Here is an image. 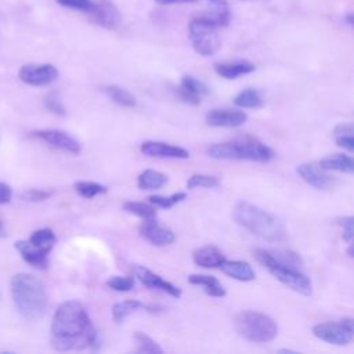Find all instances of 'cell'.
I'll list each match as a JSON object with an SVG mask.
<instances>
[{
	"instance_id": "6da1fadb",
	"label": "cell",
	"mask_w": 354,
	"mask_h": 354,
	"mask_svg": "<svg viewBox=\"0 0 354 354\" xmlns=\"http://www.w3.org/2000/svg\"><path fill=\"white\" fill-rule=\"evenodd\" d=\"M50 340L58 351L97 348V330L80 301L66 300L57 307L51 321Z\"/></svg>"
},
{
	"instance_id": "7a4b0ae2",
	"label": "cell",
	"mask_w": 354,
	"mask_h": 354,
	"mask_svg": "<svg viewBox=\"0 0 354 354\" xmlns=\"http://www.w3.org/2000/svg\"><path fill=\"white\" fill-rule=\"evenodd\" d=\"M253 256L281 283L300 295H311V281L300 268L303 263L299 254L290 250L256 249Z\"/></svg>"
},
{
	"instance_id": "3957f363",
	"label": "cell",
	"mask_w": 354,
	"mask_h": 354,
	"mask_svg": "<svg viewBox=\"0 0 354 354\" xmlns=\"http://www.w3.org/2000/svg\"><path fill=\"white\" fill-rule=\"evenodd\" d=\"M11 297L18 313L26 319L41 318L48 307L43 282L32 274L19 272L11 278Z\"/></svg>"
},
{
	"instance_id": "277c9868",
	"label": "cell",
	"mask_w": 354,
	"mask_h": 354,
	"mask_svg": "<svg viewBox=\"0 0 354 354\" xmlns=\"http://www.w3.org/2000/svg\"><path fill=\"white\" fill-rule=\"evenodd\" d=\"M232 217L241 227L261 239L279 242L286 238V230L281 220L250 202H236L232 209Z\"/></svg>"
},
{
	"instance_id": "5b68a950",
	"label": "cell",
	"mask_w": 354,
	"mask_h": 354,
	"mask_svg": "<svg viewBox=\"0 0 354 354\" xmlns=\"http://www.w3.org/2000/svg\"><path fill=\"white\" fill-rule=\"evenodd\" d=\"M214 159H235L252 162H268L274 158V151L254 137H239L231 141L217 142L206 149Z\"/></svg>"
},
{
	"instance_id": "8992f818",
	"label": "cell",
	"mask_w": 354,
	"mask_h": 354,
	"mask_svg": "<svg viewBox=\"0 0 354 354\" xmlns=\"http://www.w3.org/2000/svg\"><path fill=\"white\" fill-rule=\"evenodd\" d=\"M234 325L239 336L253 343L271 342L278 333V325L270 315L253 310L239 313Z\"/></svg>"
},
{
	"instance_id": "52a82bcc",
	"label": "cell",
	"mask_w": 354,
	"mask_h": 354,
	"mask_svg": "<svg viewBox=\"0 0 354 354\" xmlns=\"http://www.w3.org/2000/svg\"><path fill=\"white\" fill-rule=\"evenodd\" d=\"M188 39L195 53L202 57H210L221 46L220 26L205 15L194 17L188 24Z\"/></svg>"
},
{
	"instance_id": "ba28073f",
	"label": "cell",
	"mask_w": 354,
	"mask_h": 354,
	"mask_svg": "<svg viewBox=\"0 0 354 354\" xmlns=\"http://www.w3.org/2000/svg\"><path fill=\"white\" fill-rule=\"evenodd\" d=\"M313 335L329 344L346 346L353 342L354 337V326L353 318H343L340 322L326 321L319 322L313 326Z\"/></svg>"
},
{
	"instance_id": "9c48e42d",
	"label": "cell",
	"mask_w": 354,
	"mask_h": 354,
	"mask_svg": "<svg viewBox=\"0 0 354 354\" xmlns=\"http://www.w3.org/2000/svg\"><path fill=\"white\" fill-rule=\"evenodd\" d=\"M29 137L37 138L46 144H48L53 148H57L62 152L71 153V155H79L82 151V147L77 140H75L68 133L58 130V129H40L33 130L29 133Z\"/></svg>"
},
{
	"instance_id": "30bf717a",
	"label": "cell",
	"mask_w": 354,
	"mask_h": 354,
	"mask_svg": "<svg viewBox=\"0 0 354 354\" xmlns=\"http://www.w3.org/2000/svg\"><path fill=\"white\" fill-rule=\"evenodd\" d=\"M59 76L58 69L53 64H25L18 72V77L28 86H47Z\"/></svg>"
},
{
	"instance_id": "8fae6325",
	"label": "cell",
	"mask_w": 354,
	"mask_h": 354,
	"mask_svg": "<svg viewBox=\"0 0 354 354\" xmlns=\"http://www.w3.org/2000/svg\"><path fill=\"white\" fill-rule=\"evenodd\" d=\"M87 18L93 24L111 30L118 29L122 24V14L111 0H94Z\"/></svg>"
},
{
	"instance_id": "7c38bea8",
	"label": "cell",
	"mask_w": 354,
	"mask_h": 354,
	"mask_svg": "<svg viewBox=\"0 0 354 354\" xmlns=\"http://www.w3.org/2000/svg\"><path fill=\"white\" fill-rule=\"evenodd\" d=\"M133 274L148 289L162 290V292H165V293H167V295H170L171 297H176V299H178L183 293L178 286H176L174 283L163 279L160 275L152 272L151 270H148L144 266H134L133 267Z\"/></svg>"
},
{
	"instance_id": "4fadbf2b",
	"label": "cell",
	"mask_w": 354,
	"mask_h": 354,
	"mask_svg": "<svg viewBox=\"0 0 354 354\" xmlns=\"http://www.w3.org/2000/svg\"><path fill=\"white\" fill-rule=\"evenodd\" d=\"M138 231L144 239H147L149 243L155 246H166L173 243L176 239L174 232L170 228L160 225L153 217L142 218Z\"/></svg>"
},
{
	"instance_id": "5bb4252c",
	"label": "cell",
	"mask_w": 354,
	"mask_h": 354,
	"mask_svg": "<svg viewBox=\"0 0 354 354\" xmlns=\"http://www.w3.org/2000/svg\"><path fill=\"white\" fill-rule=\"evenodd\" d=\"M248 120V115L239 109H212L206 113L205 122L212 127H238Z\"/></svg>"
},
{
	"instance_id": "9a60e30c",
	"label": "cell",
	"mask_w": 354,
	"mask_h": 354,
	"mask_svg": "<svg viewBox=\"0 0 354 354\" xmlns=\"http://www.w3.org/2000/svg\"><path fill=\"white\" fill-rule=\"evenodd\" d=\"M141 153L151 158H169V159H188L189 152L177 145H171L162 141H144L140 145Z\"/></svg>"
},
{
	"instance_id": "2e32d148",
	"label": "cell",
	"mask_w": 354,
	"mask_h": 354,
	"mask_svg": "<svg viewBox=\"0 0 354 354\" xmlns=\"http://www.w3.org/2000/svg\"><path fill=\"white\" fill-rule=\"evenodd\" d=\"M207 93H209L207 86L191 75L183 76L181 83L177 87L178 98L191 105H199L202 101V97L206 95Z\"/></svg>"
},
{
	"instance_id": "e0dca14e",
	"label": "cell",
	"mask_w": 354,
	"mask_h": 354,
	"mask_svg": "<svg viewBox=\"0 0 354 354\" xmlns=\"http://www.w3.org/2000/svg\"><path fill=\"white\" fill-rule=\"evenodd\" d=\"M296 171L303 181H306L308 185L317 189H326L333 184L332 177L319 165L301 163L297 166Z\"/></svg>"
},
{
	"instance_id": "ac0fdd59",
	"label": "cell",
	"mask_w": 354,
	"mask_h": 354,
	"mask_svg": "<svg viewBox=\"0 0 354 354\" xmlns=\"http://www.w3.org/2000/svg\"><path fill=\"white\" fill-rule=\"evenodd\" d=\"M138 310H145L148 313H159L162 311L163 308L160 306H156V304H144L141 303L140 300H133V299H129V300H122V301H118L112 306V318L115 322H123L131 313L134 311H138Z\"/></svg>"
},
{
	"instance_id": "d6986e66",
	"label": "cell",
	"mask_w": 354,
	"mask_h": 354,
	"mask_svg": "<svg viewBox=\"0 0 354 354\" xmlns=\"http://www.w3.org/2000/svg\"><path fill=\"white\" fill-rule=\"evenodd\" d=\"M14 248L19 252L25 263L37 270H46L48 267V254L39 250L29 241H17Z\"/></svg>"
},
{
	"instance_id": "ffe728a7",
	"label": "cell",
	"mask_w": 354,
	"mask_h": 354,
	"mask_svg": "<svg viewBox=\"0 0 354 354\" xmlns=\"http://www.w3.org/2000/svg\"><path fill=\"white\" fill-rule=\"evenodd\" d=\"M256 69V65L248 59H236V61H227V62H217L214 64V71L218 76L224 79H236L239 76L252 73Z\"/></svg>"
},
{
	"instance_id": "44dd1931",
	"label": "cell",
	"mask_w": 354,
	"mask_h": 354,
	"mask_svg": "<svg viewBox=\"0 0 354 354\" xmlns=\"http://www.w3.org/2000/svg\"><path fill=\"white\" fill-rule=\"evenodd\" d=\"M192 259L196 266L203 268H218L220 264L225 260L223 252L212 245L196 249L192 253Z\"/></svg>"
},
{
	"instance_id": "7402d4cb",
	"label": "cell",
	"mask_w": 354,
	"mask_h": 354,
	"mask_svg": "<svg viewBox=\"0 0 354 354\" xmlns=\"http://www.w3.org/2000/svg\"><path fill=\"white\" fill-rule=\"evenodd\" d=\"M224 274H227L228 277L236 279V281H242V282H249L253 281L256 278V274L252 268V266L246 261H241V260H224L220 267H218Z\"/></svg>"
},
{
	"instance_id": "603a6c76",
	"label": "cell",
	"mask_w": 354,
	"mask_h": 354,
	"mask_svg": "<svg viewBox=\"0 0 354 354\" xmlns=\"http://www.w3.org/2000/svg\"><path fill=\"white\" fill-rule=\"evenodd\" d=\"M203 1L206 6V10L201 15L207 17L209 19L216 22L220 28H224L230 24L231 12L225 0H203Z\"/></svg>"
},
{
	"instance_id": "cb8c5ba5",
	"label": "cell",
	"mask_w": 354,
	"mask_h": 354,
	"mask_svg": "<svg viewBox=\"0 0 354 354\" xmlns=\"http://www.w3.org/2000/svg\"><path fill=\"white\" fill-rule=\"evenodd\" d=\"M188 282L192 285L202 286L203 290L206 292V295H209L212 297H224L225 296L224 286L213 275L191 274V275H188Z\"/></svg>"
},
{
	"instance_id": "d4e9b609",
	"label": "cell",
	"mask_w": 354,
	"mask_h": 354,
	"mask_svg": "<svg viewBox=\"0 0 354 354\" xmlns=\"http://www.w3.org/2000/svg\"><path fill=\"white\" fill-rule=\"evenodd\" d=\"M324 170H335V171H342V173H348L351 174L354 171V160L351 156L344 155V153H335L329 155L318 163Z\"/></svg>"
},
{
	"instance_id": "484cf974",
	"label": "cell",
	"mask_w": 354,
	"mask_h": 354,
	"mask_svg": "<svg viewBox=\"0 0 354 354\" xmlns=\"http://www.w3.org/2000/svg\"><path fill=\"white\" fill-rule=\"evenodd\" d=\"M167 176L158 170L147 169L137 177V185L141 189H159L167 183Z\"/></svg>"
},
{
	"instance_id": "4316f807",
	"label": "cell",
	"mask_w": 354,
	"mask_h": 354,
	"mask_svg": "<svg viewBox=\"0 0 354 354\" xmlns=\"http://www.w3.org/2000/svg\"><path fill=\"white\" fill-rule=\"evenodd\" d=\"M101 88L118 105L131 108V106H136V104H137L136 97L130 91H127L126 88H123L120 86L106 84V86H102Z\"/></svg>"
},
{
	"instance_id": "83f0119b",
	"label": "cell",
	"mask_w": 354,
	"mask_h": 354,
	"mask_svg": "<svg viewBox=\"0 0 354 354\" xmlns=\"http://www.w3.org/2000/svg\"><path fill=\"white\" fill-rule=\"evenodd\" d=\"M33 246H36L39 250L44 252V253H50L57 242V236L54 234L53 230L50 228H40L33 231V234L30 235V238L28 239Z\"/></svg>"
},
{
	"instance_id": "f1b7e54d",
	"label": "cell",
	"mask_w": 354,
	"mask_h": 354,
	"mask_svg": "<svg viewBox=\"0 0 354 354\" xmlns=\"http://www.w3.org/2000/svg\"><path fill=\"white\" fill-rule=\"evenodd\" d=\"M354 127L353 123H340L333 129V137H335V142L347 149L348 152L354 151Z\"/></svg>"
},
{
	"instance_id": "f546056e",
	"label": "cell",
	"mask_w": 354,
	"mask_h": 354,
	"mask_svg": "<svg viewBox=\"0 0 354 354\" xmlns=\"http://www.w3.org/2000/svg\"><path fill=\"white\" fill-rule=\"evenodd\" d=\"M234 104L241 108H259L263 104V98L257 90L245 88L235 95Z\"/></svg>"
},
{
	"instance_id": "4dcf8cb0",
	"label": "cell",
	"mask_w": 354,
	"mask_h": 354,
	"mask_svg": "<svg viewBox=\"0 0 354 354\" xmlns=\"http://www.w3.org/2000/svg\"><path fill=\"white\" fill-rule=\"evenodd\" d=\"M73 188L77 195H80L82 198H86V199H93L97 195L106 192L105 185L94 183V181H76L73 184Z\"/></svg>"
},
{
	"instance_id": "1f68e13d",
	"label": "cell",
	"mask_w": 354,
	"mask_h": 354,
	"mask_svg": "<svg viewBox=\"0 0 354 354\" xmlns=\"http://www.w3.org/2000/svg\"><path fill=\"white\" fill-rule=\"evenodd\" d=\"M123 209L127 213H131L134 216H138L141 218H149L156 216V206L152 203H144V202H136V201H127L123 203Z\"/></svg>"
},
{
	"instance_id": "d6a6232c",
	"label": "cell",
	"mask_w": 354,
	"mask_h": 354,
	"mask_svg": "<svg viewBox=\"0 0 354 354\" xmlns=\"http://www.w3.org/2000/svg\"><path fill=\"white\" fill-rule=\"evenodd\" d=\"M134 340L137 343L136 353H149V354H162L163 353V348L144 332H136Z\"/></svg>"
},
{
	"instance_id": "836d02e7",
	"label": "cell",
	"mask_w": 354,
	"mask_h": 354,
	"mask_svg": "<svg viewBox=\"0 0 354 354\" xmlns=\"http://www.w3.org/2000/svg\"><path fill=\"white\" fill-rule=\"evenodd\" d=\"M220 185V180L214 176L210 174H201L195 173L192 174L188 181H187V188L194 189V188H216Z\"/></svg>"
},
{
	"instance_id": "e575fe53",
	"label": "cell",
	"mask_w": 354,
	"mask_h": 354,
	"mask_svg": "<svg viewBox=\"0 0 354 354\" xmlns=\"http://www.w3.org/2000/svg\"><path fill=\"white\" fill-rule=\"evenodd\" d=\"M185 198H187L185 192H176V194H171V195H167V196H165V195H149L148 202L152 203L153 206H159V207H163V209H170L174 205L183 202Z\"/></svg>"
},
{
	"instance_id": "d590c367",
	"label": "cell",
	"mask_w": 354,
	"mask_h": 354,
	"mask_svg": "<svg viewBox=\"0 0 354 354\" xmlns=\"http://www.w3.org/2000/svg\"><path fill=\"white\" fill-rule=\"evenodd\" d=\"M105 285L116 292H129L134 288L136 282H134V277H111L109 279H106Z\"/></svg>"
},
{
	"instance_id": "8d00e7d4",
	"label": "cell",
	"mask_w": 354,
	"mask_h": 354,
	"mask_svg": "<svg viewBox=\"0 0 354 354\" xmlns=\"http://www.w3.org/2000/svg\"><path fill=\"white\" fill-rule=\"evenodd\" d=\"M58 6L68 8V10H73V11H79L87 15V12L91 10L94 0H55Z\"/></svg>"
},
{
	"instance_id": "74e56055",
	"label": "cell",
	"mask_w": 354,
	"mask_h": 354,
	"mask_svg": "<svg viewBox=\"0 0 354 354\" xmlns=\"http://www.w3.org/2000/svg\"><path fill=\"white\" fill-rule=\"evenodd\" d=\"M44 106L50 112H53V113H55L58 116H65L66 115V108L64 106V104H62V101H61V98H59V95L57 93H50V94L46 95Z\"/></svg>"
},
{
	"instance_id": "f35d334b",
	"label": "cell",
	"mask_w": 354,
	"mask_h": 354,
	"mask_svg": "<svg viewBox=\"0 0 354 354\" xmlns=\"http://www.w3.org/2000/svg\"><path fill=\"white\" fill-rule=\"evenodd\" d=\"M51 195H53V191L39 189V188H30L22 192V198L28 202H43V201H47Z\"/></svg>"
},
{
	"instance_id": "ab89813d",
	"label": "cell",
	"mask_w": 354,
	"mask_h": 354,
	"mask_svg": "<svg viewBox=\"0 0 354 354\" xmlns=\"http://www.w3.org/2000/svg\"><path fill=\"white\" fill-rule=\"evenodd\" d=\"M354 218L351 216L348 217H343L340 220V225L343 228V239L350 245L353 243V236H354V227H353Z\"/></svg>"
},
{
	"instance_id": "60d3db41",
	"label": "cell",
	"mask_w": 354,
	"mask_h": 354,
	"mask_svg": "<svg viewBox=\"0 0 354 354\" xmlns=\"http://www.w3.org/2000/svg\"><path fill=\"white\" fill-rule=\"evenodd\" d=\"M12 198V189L8 184L0 181V205H6Z\"/></svg>"
},
{
	"instance_id": "b9f144b4",
	"label": "cell",
	"mask_w": 354,
	"mask_h": 354,
	"mask_svg": "<svg viewBox=\"0 0 354 354\" xmlns=\"http://www.w3.org/2000/svg\"><path fill=\"white\" fill-rule=\"evenodd\" d=\"M156 3L159 4H177V3H192V1H196V0H155Z\"/></svg>"
},
{
	"instance_id": "7bdbcfd3",
	"label": "cell",
	"mask_w": 354,
	"mask_h": 354,
	"mask_svg": "<svg viewBox=\"0 0 354 354\" xmlns=\"http://www.w3.org/2000/svg\"><path fill=\"white\" fill-rule=\"evenodd\" d=\"M344 19L347 21V24L351 26L353 25V14L351 12H348L346 17H344Z\"/></svg>"
},
{
	"instance_id": "ee69618b",
	"label": "cell",
	"mask_w": 354,
	"mask_h": 354,
	"mask_svg": "<svg viewBox=\"0 0 354 354\" xmlns=\"http://www.w3.org/2000/svg\"><path fill=\"white\" fill-rule=\"evenodd\" d=\"M6 235V228H4V225H3V223L0 221V238H3Z\"/></svg>"
},
{
	"instance_id": "f6af8a7d",
	"label": "cell",
	"mask_w": 354,
	"mask_h": 354,
	"mask_svg": "<svg viewBox=\"0 0 354 354\" xmlns=\"http://www.w3.org/2000/svg\"><path fill=\"white\" fill-rule=\"evenodd\" d=\"M279 353H296V351H293V350H288V348H282V350H279Z\"/></svg>"
},
{
	"instance_id": "bcb514c9",
	"label": "cell",
	"mask_w": 354,
	"mask_h": 354,
	"mask_svg": "<svg viewBox=\"0 0 354 354\" xmlns=\"http://www.w3.org/2000/svg\"><path fill=\"white\" fill-rule=\"evenodd\" d=\"M248 1H254V0H248Z\"/></svg>"
}]
</instances>
